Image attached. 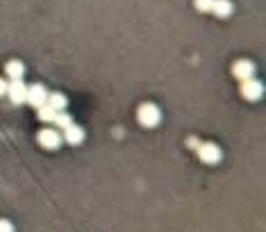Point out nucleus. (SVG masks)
I'll use <instances>...</instances> for the list:
<instances>
[{
	"label": "nucleus",
	"mask_w": 266,
	"mask_h": 232,
	"mask_svg": "<svg viewBox=\"0 0 266 232\" xmlns=\"http://www.w3.org/2000/svg\"><path fill=\"white\" fill-rule=\"evenodd\" d=\"M198 157L205 164H216L221 162V148L216 143H200L198 146Z\"/></svg>",
	"instance_id": "nucleus-4"
},
{
	"label": "nucleus",
	"mask_w": 266,
	"mask_h": 232,
	"mask_svg": "<svg viewBox=\"0 0 266 232\" xmlns=\"http://www.w3.org/2000/svg\"><path fill=\"white\" fill-rule=\"evenodd\" d=\"M212 12H214L219 18H228L230 14L234 12V7H232L230 0H214V5H212Z\"/></svg>",
	"instance_id": "nucleus-9"
},
{
	"label": "nucleus",
	"mask_w": 266,
	"mask_h": 232,
	"mask_svg": "<svg viewBox=\"0 0 266 232\" xmlns=\"http://www.w3.org/2000/svg\"><path fill=\"white\" fill-rule=\"evenodd\" d=\"M232 73H234L237 80H253V75H255V66H253V62H248V60H241V62H237L234 64V69H232Z\"/></svg>",
	"instance_id": "nucleus-7"
},
{
	"label": "nucleus",
	"mask_w": 266,
	"mask_h": 232,
	"mask_svg": "<svg viewBox=\"0 0 266 232\" xmlns=\"http://www.w3.org/2000/svg\"><path fill=\"white\" fill-rule=\"evenodd\" d=\"M0 232H14V225L9 223V221L0 219Z\"/></svg>",
	"instance_id": "nucleus-15"
},
{
	"label": "nucleus",
	"mask_w": 266,
	"mask_h": 232,
	"mask_svg": "<svg viewBox=\"0 0 266 232\" xmlns=\"http://www.w3.org/2000/svg\"><path fill=\"white\" fill-rule=\"evenodd\" d=\"M264 94V84L259 80H244L241 82V96L246 100H259Z\"/></svg>",
	"instance_id": "nucleus-3"
},
{
	"label": "nucleus",
	"mask_w": 266,
	"mask_h": 232,
	"mask_svg": "<svg viewBox=\"0 0 266 232\" xmlns=\"http://www.w3.org/2000/svg\"><path fill=\"white\" fill-rule=\"evenodd\" d=\"M25 94H27V86L23 84V80H12V84H7V96L14 105L25 103Z\"/></svg>",
	"instance_id": "nucleus-5"
},
{
	"label": "nucleus",
	"mask_w": 266,
	"mask_h": 232,
	"mask_svg": "<svg viewBox=\"0 0 266 232\" xmlns=\"http://www.w3.org/2000/svg\"><path fill=\"white\" fill-rule=\"evenodd\" d=\"M212 5H214V0H196L198 12H212Z\"/></svg>",
	"instance_id": "nucleus-14"
},
{
	"label": "nucleus",
	"mask_w": 266,
	"mask_h": 232,
	"mask_svg": "<svg viewBox=\"0 0 266 232\" xmlns=\"http://www.w3.org/2000/svg\"><path fill=\"white\" fill-rule=\"evenodd\" d=\"M25 103H30L32 107H41V105L48 103V91L43 84H32L27 86V94H25Z\"/></svg>",
	"instance_id": "nucleus-2"
},
{
	"label": "nucleus",
	"mask_w": 266,
	"mask_h": 232,
	"mask_svg": "<svg viewBox=\"0 0 266 232\" xmlns=\"http://www.w3.org/2000/svg\"><path fill=\"white\" fill-rule=\"evenodd\" d=\"M52 125H55V128H60V130H66L69 125H73V116L66 114V112H57L55 119H52Z\"/></svg>",
	"instance_id": "nucleus-12"
},
{
	"label": "nucleus",
	"mask_w": 266,
	"mask_h": 232,
	"mask_svg": "<svg viewBox=\"0 0 266 232\" xmlns=\"http://www.w3.org/2000/svg\"><path fill=\"white\" fill-rule=\"evenodd\" d=\"M55 109H52L50 107V105H41V107H39V119H41V121H46V123H52V119H55Z\"/></svg>",
	"instance_id": "nucleus-13"
},
{
	"label": "nucleus",
	"mask_w": 266,
	"mask_h": 232,
	"mask_svg": "<svg viewBox=\"0 0 266 232\" xmlns=\"http://www.w3.org/2000/svg\"><path fill=\"white\" fill-rule=\"evenodd\" d=\"M159 121H162V112H159L157 105L146 103L139 107V123L143 128H155V125H159Z\"/></svg>",
	"instance_id": "nucleus-1"
},
{
	"label": "nucleus",
	"mask_w": 266,
	"mask_h": 232,
	"mask_svg": "<svg viewBox=\"0 0 266 232\" xmlns=\"http://www.w3.org/2000/svg\"><path fill=\"white\" fill-rule=\"evenodd\" d=\"M48 105H50L55 112H64L66 105H69V100H66L64 94H48Z\"/></svg>",
	"instance_id": "nucleus-10"
},
{
	"label": "nucleus",
	"mask_w": 266,
	"mask_h": 232,
	"mask_svg": "<svg viewBox=\"0 0 266 232\" xmlns=\"http://www.w3.org/2000/svg\"><path fill=\"white\" fill-rule=\"evenodd\" d=\"M23 73H25V66H23V62L12 60V62L7 64V75L12 77V80H21Z\"/></svg>",
	"instance_id": "nucleus-11"
},
{
	"label": "nucleus",
	"mask_w": 266,
	"mask_h": 232,
	"mask_svg": "<svg viewBox=\"0 0 266 232\" xmlns=\"http://www.w3.org/2000/svg\"><path fill=\"white\" fill-rule=\"evenodd\" d=\"M64 139L71 143V146H77V143L84 141V130L80 128V125H69V128L64 130Z\"/></svg>",
	"instance_id": "nucleus-8"
},
{
	"label": "nucleus",
	"mask_w": 266,
	"mask_h": 232,
	"mask_svg": "<svg viewBox=\"0 0 266 232\" xmlns=\"http://www.w3.org/2000/svg\"><path fill=\"white\" fill-rule=\"evenodd\" d=\"M39 143H41L43 148H48V151H55L62 143V134L57 132V130H41V132H39Z\"/></svg>",
	"instance_id": "nucleus-6"
},
{
	"label": "nucleus",
	"mask_w": 266,
	"mask_h": 232,
	"mask_svg": "<svg viewBox=\"0 0 266 232\" xmlns=\"http://www.w3.org/2000/svg\"><path fill=\"white\" fill-rule=\"evenodd\" d=\"M5 94H7V82L0 77V96H5Z\"/></svg>",
	"instance_id": "nucleus-16"
}]
</instances>
